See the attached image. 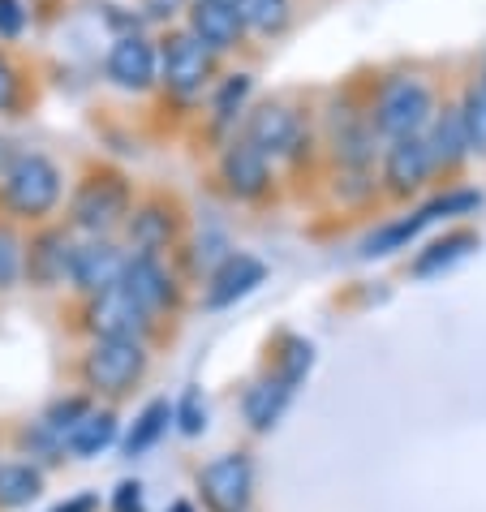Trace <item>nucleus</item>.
Instances as JSON below:
<instances>
[{
  "label": "nucleus",
  "mask_w": 486,
  "mask_h": 512,
  "mask_svg": "<svg viewBox=\"0 0 486 512\" xmlns=\"http://www.w3.org/2000/svg\"><path fill=\"white\" fill-rule=\"evenodd\" d=\"M0 203L22 220H44L61 203V168L39 151L13 155L5 177H0Z\"/></svg>",
  "instance_id": "f257e3e1"
},
{
  "label": "nucleus",
  "mask_w": 486,
  "mask_h": 512,
  "mask_svg": "<svg viewBox=\"0 0 486 512\" xmlns=\"http://www.w3.org/2000/svg\"><path fill=\"white\" fill-rule=\"evenodd\" d=\"M435 112V95L418 78H388L375 95V112H370V130L383 138H409L422 134V125Z\"/></svg>",
  "instance_id": "f03ea898"
},
{
  "label": "nucleus",
  "mask_w": 486,
  "mask_h": 512,
  "mask_svg": "<svg viewBox=\"0 0 486 512\" xmlns=\"http://www.w3.org/2000/svg\"><path fill=\"white\" fill-rule=\"evenodd\" d=\"M125 211H130V181L112 168H99L82 186L74 190V203H69V216H74L78 229L87 233H104L112 229Z\"/></svg>",
  "instance_id": "7ed1b4c3"
},
{
  "label": "nucleus",
  "mask_w": 486,
  "mask_h": 512,
  "mask_svg": "<svg viewBox=\"0 0 486 512\" xmlns=\"http://www.w3.org/2000/svg\"><path fill=\"white\" fill-rule=\"evenodd\" d=\"M142 371H147V353L138 340H95L82 362V379L108 396H125L142 379Z\"/></svg>",
  "instance_id": "20e7f679"
},
{
  "label": "nucleus",
  "mask_w": 486,
  "mask_h": 512,
  "mask_svg": "<svg viewBox=\"0 0 486 512\" xmlns=\"http://www.w3.org/2000/svg\"><path fill=\"white\" fill-rule=\"evenodd\" d=\"M474 207H482V194H478V190H448V194L431 198V203H426V207H418V211H413V216L383 224V229H379L375 237H366L362 254H366V259H379V254H392V250L405 246L409 237H418V233H422L431 220H439V216H465V211H474Z\"/></svg>",
  "instance_id": "39448f33"
},
{
  "label": "nucleus",
  "mask_w": 486,
  "mask_h": 512,
  "mask_svg": "<svg viewBox=\"0 0 486 512\" xmlns=\"http://www.w3.org/2000/svg\"><path fill=\"white\" fill-rule=\"evenodd\" d=\"M155 61H160V69H164L168 91H177V95H198L207 87V78H211V52L198 44L190 31L168 35L164 52L155 56Z\"/></svg>",
  "instance_id": "423d86ee"
},
{
  "label": "nucleus",
  "mask_w": 486,
  "mask_h": 512,
  "mask_svg": "<svg viewBox=\"0 0 486 512\" xmlns=\"http://www.w3.org/2000/svg\"><path fill=\"white\" fill-rule=\"evenodd\" d=\"M198 482H203V500L211 504V512H246L250 508L254 469L241 452H228V457L211 461Z\"/></svg>",
  "instance_id": "0eeeda50"
},
{
  "label": "nucleus",
  "mask_w": 486,
  "mask_h": 512,
  "mask_svg": "<svg viewBox=\"0 0 486 512\" xmlns=\"http://www.w3.org/2000/svg\"><path fill=\"white\" fill-rule=\"evenodd\" d=\"M246 138L263 155H293L306 138V121H302V112H293L289 104H263L250 117Z\"/></svg>",
  "instance_id": "6e6552de"
},
{
  "label": "nucleus",
  "mask_w": 486,
  "mask_h": 512,
  "mask_svg": "<svg viewBox=\"0 0 486 512\" xmlns=\"http://www.w3.org/2000/svg\"><path fill=\"white\" fill-rule=\"evenodd\" d=\"M220 177H224L228 194L259 198L271 186V164H267V155L254 147L250 138H237V142H228L224 155H220Z\"/></svg>",
  "instance_id": "1a4fd4ad"
},
{
  "label": "nucleus",
  "mask_w": 486,
  "mask_h": 512,
  "mask_svg": "<svg viewBox=\"0 0 486 512\" xmlns=\"http://www.w3.org/2000/svg\"><path fill=\"white\" fill-rule=\"evenodd\" d=\"M121 272H125V259H121L117 246H108V241H87V246H78L74 263H69V280L91 297L117 289Z\"/></svg>",
  "instance_id": "9d476101"
},
{
  "label": "nucleus",
  "mask_w": 486,
  "mask_h": 512,
  "mask_svg": "<svg viewBox=\"0 0 486 512\" xmlns=\"http://www.w3.org/2000/svg\"><path fill=\"white\" fill-rule=\"evenodd\" d=\"M147 323H151V315L138 310L130 297L121 293V284L108 289V293H99L91 302V332L99 340H138L142 332H147Z\"/></svg>",
  "instance_id": "9b49d317"
},
{
  "label": "nucleus",
  "mask_w": 486,
  "mask_h": 512,
  "mask_svg": "<svg viewBox=\"0 0 486 512\" xmlns=\"http://www.w3.org/2000/svg\"><path fill=\"white\" fill-rule=\"evenodd\" d=\"M426 177H431V151H426V138L422 134L392 138L388 160H383V181H388V190L409 198L413 190H422Z\"/></svg>",
  "instance_id": "f8f14e48"
},
{
  "label": "nucleus",
  "mask_w": 486,
  "mask_h": 512,
  "mask_svg": "<svg viewBox=\"0 0 486 512\" xmlns=\"http://www.w3.org/2000/svg\"><path fill=\"white\" fill-rule=\"evenodd\" d=\"M263 276H267V267L254 259V254H241V250L237 254H224V263L207 280V306L211 310L233 306L237 297H246V293L259 289Z\"/></svg>",
  "instance_id": "ddd939ff"
},
{
  "label": "nucleus",
  "mask_w": 486,
  "mask_h": 512,
  "mask_svg": "<svg viewBox=\"0 0 486 512\" xmlns=\"http://www.w3.org/2000/svg\"><path fill=\"white\" fill-rule=\"evenodd\" d=\"M121 293L130 297L138 310H147L155 315L168 297H173V280L160 267L155 254H134V259H125V272H121Z\"/></svg>",
  "instance_id": "4468645a"
},
{
  "label": "nucleus",
  "mask_w": 486,
  "mask_h": 512,
  "mask_svg": "<svg viewBox=\"0 0 486 512\" xmlns=\"http://www.w3.org/2000/svg\"><path fill=\"white\" fill-rule=\"evenodd\" d=\"M155 48L142 35H121L108 52V78L125 91H147L155 82Z\"/></svg>",
  "instance_id": "2eb2a0df"
},
{
  "label": "nucleus",
  "mask_w": 486,
  "mask_h": 512,
  "mask_svg": "<svg viewBox=\"0 0 486 512\" xmlns=\"http://www.w3.org/2000/svg\"><path fill=\"white\" fill-rule=\"evenodd\" d=\"M241 31H246V26L237 22V13H233L228 0H194V9H190V35L207 52L237 48L241 44Z\"/></svg>",
  "instance_id": "dca6fc26"
},
{
  "label": "nucleus",
  "mask_w": 486,
  "mask_h": 512,
  "mask_svg": "<svg viewBox=\"0 0 486 512\" xmlns=\"http://www.w3.org/2000/svg\"><path fill=\"white\" fill-rule=\"evenodd\" d=\"M69 263H74V241H69L65 229H48L31 241V254H26V272H31L35 284H56L69 276Z\"/></svg>",
  "instance_id": "f3484780"
},
{
  "label": "nucleus",
  "mask_w": 486,
  "mask_h": 512,
  "mask_svg": "<svg viewBox=\"0 0 486 512\" xmlns=\"http://www.w3.org/2000/svg\"><path fill=\"white\" fill-rule=\"evenodd\" d=\"M332 147L340 168H370V155H375V130L370 121H362L357 112H340L332 121Z\"/></svg>",
  "instance_id": "a211bd4d"
},
{
  "label": "nucleus",
  "mask_w": 486,
  "mask_h": 512,
  "mask_svg": "<svg viewBox=\"0 0 486 512\" xmlns=\"http://www.w3.org/2000/svg\"><path fill=\"white\" fill-rule=\"evenodd\" d=\"M173 233H177V220H173V211H168L164 203L138 207L134 220H130V237H134L138 254H160L168 241H173Z\"/></svg>",
  "instance_id": "6ab92c4d"
},
{
  "label": "nucleus",
  "mask_w": 486,
  "mask_h": 512,
  "mask_svg": "<svg viewBox=\"0 0 486 512\" xmlns=\"http://www.w3.org/2000/svg\"><path fill=\"white\" fill-rule=\"evenodd\" d=\"M426 151H431V168H456L469 155V142H465L456 108H443L435 117V130H431V138H426Z\"/></svg>",
  "instance_id": "aec40b11"
},
{
  "label": "nucleus",
  "mask_w": 486,
  "mask_h": 512,
  "mask_svg": "<svg viewBox=\"0 0 486 512\" xmlns=\"http://www.w3.org/2000/svg\"><path fill=\"white\" fill-rule=\"evenodd\" d=\"M469 250H478V233H469V229H456V233H448V237H439V241H431L418 259H413V276L418 280H426V276H439L443 267H452L456 259H465Z\"/></svg>",
  "instance_id": "412c9836"
},
{
  "label": "nucleus",
  "mask_w": 486,
  "mask_h": 512,
  "mask_svg": "<svg viewBox=\"0 0 486 512\" xmlns=\"http://www.w3.org/2000/svg\"><path fill=\"white\" fill-rule=\"evenodd\" d=\"M289 396H293V388L284 379H263L259 388H250V396H246V418H250L254 431H271V426L280 422L284 405H289Z\"/></svg>",
  "instance_id": "4be33fe9"
},
{
  "label": "nucleus",
  "mask_w": 486,
  "mask_h": 512,
  "mask_svg": "<svg viewBox=\"0 0 486 512\" xmlns=\"http://www.w3.org/2000/svg\"><path fill=\"white\" fill-rule=\"evenodd\" d=\"M112 439H117V414H112V409H99L95 414L91 409V414L69 431V452H74V457H99Z\"/></svg>",
  "instance_id": "5701e85b"
},
{
  "label": "nucleus",
  "mask_w": 486,
  "mask_h": 512,
  "mask_svg": "<svg viewBox=\"0 0 486 512\" xmlns=\"http://www.w3.org/2000/svg\"><path fill=\"white\" fill-rule=\"evenodd\" d=\"M237 13L241 26H250V31L259 35H280L284 26H289V0H228Z\"/></svg>",
  "instance_id": "b1692460"
},
{
  "label": "nucleus",
  "mask_w": 486,
  "mask_h": 512,
  "mask_svg": "<svg viewBox=\"0 0 486 512\" xmlns=\"http://www.w3.org/2000/svg\"><path fill=\"white\" fill-rule=\"evenodd\" d=\"M168 422H173V405H168V401H151V405L138 414L134 431L125 435V457H142L147 448L160 444V435L168 431Z\"/></svg>",
  "instance_id": "393cba45"
},
{
  "label": "nucleus",
  "mask_w": 486,
  "mask_h": 512,
  "mask_svg": "<svg viewBox=\"0 0 486 512\" xmlns=\"http://www.w3.org/2000/svg\"><path fill=\"white\" fill-rule=\"evenodd\" d=\"M456 117H461V130H465V142L474 155H486V82L474 78L465 87V99L461 108H456Z\"/></svg>",
  "instance_id": "a878e982"
},
{
  "label": "nucleus",
  "mask_w": 486,
  "mask_h": 512,
  "mask_svg": "<svg viewBox=\"0 0 486 512\" xmlns=\"http://www.w3.org/2000/svg\"><path fill=\"white\" fill-rule=\"evenodd\" d=\"M44 478H39L35 465H0V508H22L31 504Z\"/></svg>",
  "instance_id": "bb28decb"
},
{
  "label": "nucleus",
  "mask_w": 486,
  "mask_h": 512,
  "mask_svg": "<svg viewBox=\"0 0 486 512\" xmlns=\"http://www.w3.org/2000/svg\"><path fill=\"white\" fill-rule=\"evenodd\" d=\"M246 95H250V74H233V78H224V87L216 95V121H233L237 117V108L246 104Z\"/></svg>",
  "instance_id": "cd10ccee"
},
{
  "label": "nucleus",
  "mask_w": 486,
  "mask_h": 512,
  "mask_svg": "<svg viewBox=\"0 0 486 512\" xmlns=\"http://www.w3.org/2000/svg\"><path fill=\"white\" fill-rule=\"evenodd\" d=\"M173 422L181 426V435H198L207 426V401H203V392L190 388L181 396V405L173 409Z\"/></svg>",
  "instance_id": "c85d7f7f"
},
{
  "label": "nucleus",
  "mask_w": 486,
  "mask_h": 512,
  "mask_svg": "<svg viewBox=\"0 0 486 512\" xmlns=\"http://www.w3.org/2000/svg\"><path fill=\"white\" fill-rule=\"evenodd\" d=\"M22 272V241L13 237V229L0 224V289H9Z\"/></svg>",
  "instance_id": "c756f323"
},
{
  "label": "nucleus",
  "mask_w": 486,
  "mask_h": 512,
  "mask_svg": "<svg viewBox=\"0 0 486 512\" xmlns=\"http://www.w3.org/2000/svg\"><path fill=\"white\" fill-rule=\"evenodd\" d=\"M91 414V405L87 401H82V396H78V401H61V405H52L48 409V418H44V426H48V431H56V435H69V431H74V426L82 422V418H87Z\"/></svg>",
  "instance_id": "7c9ffc66"
},
{
  "label": "nucleus",
  "mask_w": 486,
  "mask_h": 512,
  "mask_svg": "<svg viewBox=\"0 0 486 512\" xmlns=\"http://www.w3.org/2000/svg\"><path fill=\"white\" fill-rule=\"evenodd\" d=\"M310 362H314V349L306 345V340H289V353H284V371H280V379L289 383H302V375L310 371Z\"/></svg>",
  "instance_id": "2f4dec72"
},
{
  "label": "nucleus",
  "mask_w": 486,
  "mask_h": 512,
  "mask_svg": "<svg viewBox=\"0 0 486 512\" xmlns=\"http://www.w3.org/2000/svg\"><path fill=\"white\" fill-rule=\"evenodd\" d=\"M18 95H22V78H18V69H13L9 56L0 52V112H13Z\"/></svg>",
  "instance_id": "473e14b6"
},
{
  "label": "nucleus",
  "mask_w": 486,
  "mask_h": 512,
  "mask_svg": "<svg viewBox=\"0 0 486 512\" xmlns=\"http://www.w3.org/2000/svg\"><path fill=\"white\" fill-rule=\"evenodd\" d=\"M22 26H26L22 0H0V39H18Z\"/></svg>",
  "instance_id": "72a5a7b5"
},
{
  "label": "nucleus",
  "mask_w": 486,
  "mask_h": 512,
  "mask_svg": "<svg viewBox=\"0 0 486 512\" xmlns=\"http://www.w3.org/2000/svg\"><path fill=\"white\" fill-rule=\"evenodd\" d=\"M112 508L117 512H142V487L138 482H121L117 495H112Z\"/></svg>",
  "instance_id": "f704fd0d"
},
{
  "label": "nucleus",
  "mask_w": 486,
  "mask_h": 512,
  "mask_svg": "<svg viewBox=\"0 0 486 512\" xmlns=\"http://www.w3.org/2000/svg\"><path fill=\"white\" fill-rule=\"evenodd\" d=\"M185 5V0H142V9H147V18H173V13Z\"/></svg>",
  "instance_id": "c9c22d12"
},
{
  "label": "nucleus",
  "mask_w": 486,
  "mask_h": 512,
  "mask_svg": "<svg viewBox=\"0 0 486 512\" xmlns=\"http://www.w3.org/2000/svg\"><path fill=\"white\" fill-rule=\"evenodd\" d=\"M95 508H99V495H74V500L56 504L52 512H95Z\"/></svg>",
  "instance_id": "e433bc0d"
},
{
  "label": "nucleus",
  "mask_w": 486,
  "mask_h": 512,
  "mask_svg": "<svg viewBox=\"0 0 486 512\" xmlns=\"http://www.w3.org/2000/svg\"><path fill=\"white\" fill-rule=\"evenodd\" d=\"M9 160H13V147L5 138H0V177H5V168H9Z\"/></svg>",
  "instance_id": "4c0bfd02"
},
{
  "label": "nucleus",
  "mask_w": 486,
  "mask_h": 512,
  "mask_svg": "<svg viewBox=\"0 0 486 512\" xmlns=\"http://www.w3.org/2000/svg\"><path fill=\"white\" fill-rule=\"evenodd\" d=\"M168 512H194L190 504H173V508H168Z\"/></svg>",
  "instance_id": "58836bf2"
},
{
  "label": "nucleus",
  "mask_w": 486,
  "mask_h": 512,
  "mask_svg": "<svg viewBox=\"0 0 486 512\" xmlns=\"http://www.w3.org/2000/svg\"><path fill=\"white\" fill-rule=\"evenodd\" d=\"M482 82H486V69H482Z\"/></svg>",
  "instance_id": "ea45409f"
}]
</instances>
